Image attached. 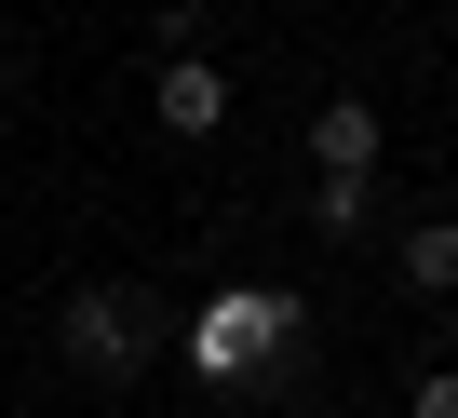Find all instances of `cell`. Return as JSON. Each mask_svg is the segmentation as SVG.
I'll use <instances>...</instances> for the list:
<instances>
[{
  "instance_id": "obj_1",
  "label": "cell",
  "mask_w": 458,
  "mask_h": 418,
  "mask_svg": "<svg viewBox=\"0 0 458 418\" xmlns=\"http://www.w3.org/2000/svg\"><path fill=\"white\" fill-rule=\"evenodd\" d=\"M162 337H175V311H162L148 284H81V297H68V364H81V378H148Z\"/></svg>"
},
{
  "instance_id": "obj_2",
  "label": "cell",
  "mask_w": 458,
  "mask_h": 418,
  "mask_svg": "<svg viewBox=\"0 0 458 418\" xmlns=\"http://www.w3.org/2000/svg\"><path fill=\"white\" fill-rule=\"evenodd\" d=\"M297 324H310L297 297H270V284H229V297L189 324V364H202V378H257V364H284V351H297Z\"/></svg>"
},
{
  "instance_id": "obj_3",
  "label": "cell",
  "mask_w": 458,
  "mask_h": 418,
  "mask_svg": "<svg viewBox=\"0 0 458 418\" xmlns=\"http://www.w3.org/2000/svg\"><path fill=\"white\" fill-rule=\"evenodd\" d=\"M216 122H229V81L202 55H162V135H216Z\"/></svg>"
},
{
  "instance_id": "obj_4",
  "label": "cell",
  "mask_w": 458,
  "mask_h": 418,
  "mask_svg": "<svg viewBox=\"0 0 458 418\" xmlns=\"http://www.w3.org/2000/svg\"><path fill=\"white\" fill-rule=\"evenodd\" d=\"M310 149H324V175H364V162H377V108H364V95H324V108H310Z\"/></svg>"
},
{
  "instance_id": "obj_5",
  "label": "cell",
  "mask_w": 458,
  "mask_h": 418,
  "mask_svg": "<svg viewBox=\"0 0 458 418\" xmlns=\"http://www.w3.org/2000/svg\"><path fill=\"white\" fill-rule=\"evenodd\" d=\"M404 284H418V297H445V284H458V217L404 230Z\"/></svg>"
},
{
  "instance_id": "obj_6",
  "label": "cell",
  "mask_w": 458,
  "mask_h": 418,
  "mask_svg": "<svg viewBox=\"0 0 458 418\" xmlns=\"http://www.w3.org/2000/svg\"><path fill=\"white\" fill-rule=\"evenodd\" d=\"M364 217H377L364 175H324V189H310V230H364Z\"/></svg>"
},
{
  "instance_id": "obj_7",
  "label": "cell",
  "mask_w": 458,
  "mask_h": 418,
  "mask_svg": "<svg viewBox=\"0 0 458 418\" xmlns=\"http://www.w3.org/2000/svg\"><path fill=\"white\" fill-rule=\"evenodd\" d=\"M404 418H458V364H431V378H418V405H404Z\"/></svg>"
}]
</instances>
